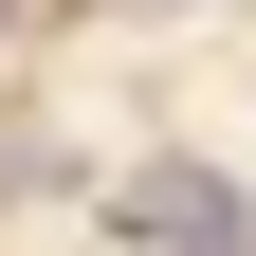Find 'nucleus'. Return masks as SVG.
I'll list each match as a JSON object with an SVG mask.
<instances>
[{
  "label": "nucleus",
  "mask_w": 256,
  "mask_h": 256,
  "mask_svg": "<svg viewBox=\"0 0 256 256\" xmlns=\"http://www.w3.org/2000/svg\"><path fill=\"white\" fill-rule=\"evenodd\" d=\"M128 238H183V256H202V238H220V183H202V165H165V183H128Z\"/></svg>",
  "instance_id": "f257e3e1"
}]
</instances>
